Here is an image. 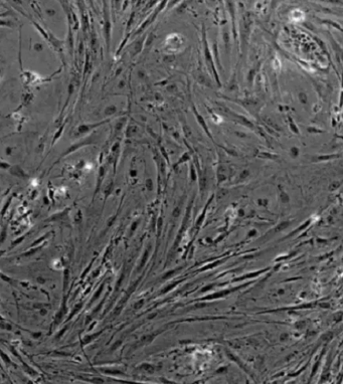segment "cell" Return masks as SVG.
<instances>
[{
    "instance_id": "6da1fadb",
    "label": "cell",
    "mask_w": 343,
    "mask_h": 384,
    "mask_svg": "<svg viewBox=\"0 0 343 384\" xmlns=\"http://www.w3.org/2000/svg\"><path fill=\"white\" fill-rule=\"evenodd\" d=\"M201 42H202L203 57H204V61H205V65H206L207 70L209 71L211 75L213 77L214 81L216 82L217 86H221V82H220V79H219V75H218V72H217L216 61H214L212 53H211V50L209 48V43H208V41H207V36H206V30H205V27H204L203 24H202V29H201Z\"/></svg>"
},
{
    "instance_id": "7a4b0ae2",
    "label": "cell",
    "mask_w": 343,
    "mask_h": 384,
    "mask_svg": "<svg viewBox=\"0 0 343 384\" xmlns=\"http://www.w3.org/2000/svg\"><path fill=\"white\" fill-rule=\"evenodd\" d=\"M167 3H168L167 1H160V2H159L158 4H157V6H156V7H154L153 11H151L150 13H149V15L147 16V18L145 19L139 26H138V28L136 30H134V31H132V33H131V38L130 39H134V38H136V37H139L140 35H142V34H144V32L146 31L148 27L155 21L156 18L158 17V15L160 14V12L163 9H165L166 5H167Z\"/></svg>"
},
{
    "instance_id": "3957f363",
    "label": "cell",
    "mask_w": 343,
    "mask_h": 384,
    "mask_svg": "<svg viewBox=\"0 0 343 384\" xmlns=\"http://www.w3.org/2000/svg\"><path fill=\"white\" fill-rule=\"evenodd\" d=\"M186 38L180 33H171L166 36L163 43V50L166 53L174 54L183 49Z\"/></svg>"
},
{
    "instance_id": "277c9868",
    "label": "cell",
    "mask_w": 343,
    "mask_h": 384,
    "mask_svg": "<svg viewBox=\"0 0 343 384\" xmlns=\"http://www.w3.org/2000/svg\"><path fill=\"white\" fill-rule=\"evenodd\" d=\"M109 2H103V32L107 51L110 50L111 39H112V21H111V13L109 10Z\"/></svg>"
},
{
    "instance_id": "5b68a950",
    "label": "cell",
    "mask_w": 343,
    "mask_h": 384,
    "mask_svg": "<svg viewBox=\"0 0 343 384\" xmlns=\"http://www.w3.org/2000/svg\"><path fill=\"white\" fill-rule=\"evenodd\" d=\"M97 138H98V132H96V131L95 132L91 133V134H89V136H86L85 138H83L82 141H78V142H76V143L72 144L71 146L61 154V156L60 157V159H61L62 157L68 156V155H70L72 153H74V152L79 150V148L88 146V145L95 144L96 141H97Z\"/></svg>"
},
{
    "instance_id": "8992f818",
    "label": "cell",
    "mask_w": 343,
    "mask_h": 384,
    "mask_svg": "<svg viewBox=\"0 0 343 384\" xmlns=\"http://www.w3.org/2000/svg\"><path fill=\"white\" fill-rule=\"evenodd\" d=\"M110 122H111V119H110V118H108V119L99 121V122H95V123L81 124V125H79L77 127V134L82 135V136H84V135H87V134H91L93 132H95V131L98 129V128L102 127L104 125H106V124H108Z\"/></svg>"
},
{
    "instance_id": "52a82bcc",
    "label": "cell",
    "mask_w": 343,
    "mask_h": 384,
    "mask_svg": "<svg viewBox=\"0 0 343 384\" xmlns=\"http://www.w3.org/2000/svg\"><path fill=\"white\" fill-rule=\"evenodd\" d=\"M190 106H191V111H192L193 115H194V117H195L196 122L198 123V125H199L200 127H201L202 129H203L204 133H205V134L207 135V137H208L211 141H213V142H214V140H213V137H212V134H211L210 130H209V128H208V126H207L206 121L204 120V118H203V116L201 115V114H200V113L198 112V110H197V108H196L195 105H194V103H193L192 101H190Z\"/></svg>"
},
{
    "instance_id": "ba28073f",
    "label": "cell",
    "mask_w": 343,
    "mask_h": 384,
    "mask_svg": "<svg viewBox=\"0 0 343 384\" xmlns=\"http://www.w3.org/2000/svg\"><path fill=\"white\" fill-rule=\"evenodd\" d=\"M75 3L79 5V12H81V21H82L81 27H82L83 32L86 33L87 31H90V27H91V24H90L89 12L87 11L84 1H77V2H75Z\"/></svg>"
},
{
    "instance_id": "9c48e42d",
    "label": "cell",
    "mask_w": 343,
    "mask_h": 384,
    "mask_svg": "<svg viewBox=\"0 0 343 384\" xmlns=\"http://www.w3.org/2000/svg\"><path fill=\"white\" fill-rule=\"evenodd\" d=\"M146 39H147V35L146 34H142L139 37L137 38V40H135L133 42V47L132 50H131V57H135L136 55L140 54L142 53V50L144 49L145 47V43H146Z\"/></svg>"
},
{
    "instance_id": "30bf717a",
    "label": "cell",
    "mask_w": 343,
    "mask_h": 384,
    "mask_svg": "<svg viewBox=\"0 0 343 384\" xmlns=\"http://www.w3.org/2000/svg\"><path fill=\"white\" fill-rule=\"evenodd\" d=\"M9 173L11 175H13V176H16V177L22 178V179L28 178V175H27L26 173L24 172L23 169L20 167V166H18V165L11 166V167L9 168Z\"/></svg>"
},
{
    "instance_id": "8fae6325",
    "label": "cell",
    "mask_w": 343,
    "mask_h": 384,
    "mask_svg": "<svg viewBox=\"0 0 343 384\" xmlns=\"http://www.w3.org/2000/svg\"><path fill=\"white\" fill-rule=\"evenodd\" d=\"M90 46H91V49L94 53H97V48H98V36L95 32L94 26H91V30H90Z\"/></svg>"
},
{
    "instance_id": "7c38bea8",
    "label": "cell",
    "mask_w": 343,
    "mask_h": 384,
    "mask_svg": "<svg viewBox=\"0 0 343 384\" xmlns=\"http://www.w3.org/2000/svg\"><path fill=\"white\" fill-rule=\"evenodd\" d=\"M106 167L105 166H102L99 170V176H98V181H97V186H96V190H95V195L97 193L99 192L100 188H101V185L104 181V178H105V174H106Z\"/></svg>"
},
{
    "instance_id": "4fadbf2b",
    "label": "cell",
    "mask_w": 343,
    "mask_h": 384,
    "mask_svg": "<svg viewBox=\"0 0 343 384\" xmlns=\"http://www.w3.org/2000/svg\"><path fill=\"white\" fill-rule=\"evenodd\" d=\"M117 112H118L117 106L114 105V104H111V105L107 106L105 108V110H104V116L107 117V118H110L113 115H115Z\"/></svg>"
},
{
    "instance_id": "5bb4252c",
    "label": "cell",
    "mask_w": 343,
    "mask_h": 384,
    "mask_svg": "<svg viewBox=\"0 0 343 384\" xmlns=\"http://www.w3.org/2000/svg\"><path fill=\"white\" fill-rule=\"evenodd\" d=\"M68 210H70V209L67 208L65 210H62V211H61V212L55 213V214H53V215H51L50 218H47L46 221H54V220H60L61 218H65V217L68 215Z\"/></svg>"
},
{
    "instance_id": "9a60e30c",
    "label": "cell",
    "mask_w": 343,
    "mask_h": 384,
    "mask_svg": "<svg viewBox=\"0 0 343 384\" xmlns=\"http://www.w3.org/2000/svg\"><path fill=\"white\" fill-rule=\"evenodd\" d=\"M65 122L62 123L61 125L58 127V129L57 130V132H55L54 135H53V141H51V146H53V145L55 144V142H57L61 138V134H62V132H64V130H65Z\"/></svg>"
},
{
    "instance_id": "2e32d148",
    "label": "cell",
    "mask_w": 343,
    "mask_h": 384,
    "mask_svg": "<svg viewBox=\"0 0 343 384\" xmlns=\"http://www.w3.org/2000/svg\"><path fill=\"white\" fill-rule=\"evenodd\" d=\"M126 118H121L120 120H118L117 121V123L115 124V127H114V132H115V134H118V133H121V131L123 130V128H124V125H125V123H126Z\"/></svg>"
},
{
    "instance_id": "e0dca14e",
    "label": "cell",
    "mask_w": 343,
    "mask_h": 384,
    "mask_svg": "<svg viewBox=\"0 0 343 384\" xmlns=\"http://www.w3.org/2000/svg\"><path fill=\"white\" fill-rule=\"evenodd\" d=\"M190 159V154H189V152H185V153H183L182 154V156L180 157V159L179 160L176 162V163L174 164V166H173V168H176L177 167V166H179L180 164H182V163H184V162H186L187 160H189Z\"/></svg>"
},
{
    "instance_id": "ac0fdd59",
    "label": "cell",
    "mask_w": 343,
    "mask_h": 384,
    "mask_svg": "<svg viewBox=\"0 0 343 384\" xmlns=\"http://www.w3.org/2000/svg\"><path fill=\"white\" fill-rule=\"evenodd\" d=\"M137 132H138V127L133 126V125H129L127 127V130H126V136L127 137H133L137 134Z\"/></svg>"
},
{
    "instance_id": "d6986e66",
    "label": "cell",
    "mask_w": 343,
    "mask_h": 384,
    "mask_svg": "<svg viewBox=\"0 0 343 384\" xmlns=\"http://www.w3.org/2000/svg\"><path fill=\"white\" fill-rule=\"evenodd\" d=\"M181 126H182L183 132H184V135H185L186 138H189L190 136H192V131L189 128V126L187 125L186 121H185V122H184V121H182V122H181Z\"/></svg>"
},
{
    "instance_id": "ffe728a7",
    "label": "cell",
    "mask_w": 343,
    "mask_h": 384,
    "mask_svg": "<svg viewBox=\"0 0 343 384\" xmlns=\"http://www.w3.org/2000/svg\"><path fill=\"white\" fill-rule=\"evenodd\" d=\"M288 119H289V125H290L291 130H292L294 133L299 134V130H298V128H297V126H296V124L293 122L292 118H291L290 116H288Z\"/></svg>"
},
{
    "instance_id": "44dd1931",
    "label": "cell",
    "mask_w": 343,
    "mask_h": 384,
    "mask_svg": "<svg viewBox=\"0 0 343 384\" xmlns=\"http://www.w3.org/2000/svg\"><path fill=\"white\" fill-rule=\"evenodd\" d=\"M65 283H64V290H67L68 283V271L65 269Z\"/></svg>"
},
{
    "instance_id": "7402d4cb",
    "label": "cell",
    "mask_w": 343,
    "mask_h": 384,
    "mask_svg": "<svg viewBox=\"0 0 343 384\" xmlns=\"http://www.w3.org/2000/svg\"><path fill=\"white\" fill-rule=\"evenodd\" d=\"M103 288H104V283H103V285H102L101 287H100V289H99L98 292H97V293L95 294V295H94V298H93V299H92V301H91V304H92V303L94 302V301L96 300V299H98V298H99V296L101 295V293H102V291H103Z\"/></svg>"
},
{
    "instance_id": "603a6c76",
    "label": "cell",
    "mask_w": 343,
    "mask_h": 384,
    "mask_svg": "<svg viewBox=\"0 0 343 384\" xmlns=\"http://www.w3.org/2000/svg\"><path fill=\"white\" fill-rule=\"evenodd\" d=\"M179 282H176V283H171L170 286H168V287H166L165 288V290H163L161 292V294H165V293H167L168 291H170V290H172V288H174L175 286H177V283H178Z\"/></svg>"
},
{
    "instance_id": "cb8c5ba5",
    "label": "cell",
    "mask_w": 343,
    "mask_h": 384,
    "mask_svg": "<svg viewBox=\"0 0 343 384\" xmlns=\"http://www.w3.org/2000/svg\"><path fill=\"white\" fill-rule=\"evenodd\" d=\"M307 131L308 132H310V133H316V134H318V133H324V131L323 130H319V129H315L314 127H309L307 129Z\"/></svg>"
},
{
    "instance_id": "d4e9b609",
    "label": "cell",
    "mask_w": 343,
    "mask_h": 384,
    "mask_svg": "<svg viewBox=\"0 0 343 384\" xmlns=\"http://www.w3.org/2000/svg\"><path fill=\"white\" fill-rule=\"evenodd\" d=\"M190 174H191V180H195L196 179V174H195V169H194V165L191 164L190 166Z\"/></svg>"
},
{
    "instance_id": "484cf974",
    "label": "cell",
    "mask_w": 343,
    "mask_h": 384,
    "mask_svg": "<svg viewBox=\"0 0 343 384\" xmlns=\"http://www.w3.org/2000/svg\"><path fill=\"white\" fill-rule=\"evenodd\" d=\"M148 252H149V250H147V251H146V252H145V254H144V257H143V259H142V261H141V265H140V268H139V269H141L142 268L144 267V262L146 261V259H147Z\"/></svg>"
},
{
    "instance_id": "4316f807",
    "label": "cell",
    "mask_w": 343,
    "mask_h": 384,
    "mask_svg": "<svg viewBox=\"0 0 343 384\" xmlns=\"http://www.w3.org/2000/svg\"><path fill=\"white\" fill-rule=\"evenodd\" d=\"M48 236V233H46V234H44L43 236H41V238H39V240H37L35 243H33L32 244H31V247H32V245H36L37 243H41V241H42L43 240H46V238Z\"/></svg>"
},
{
    "instance_id": "83f0119b",
    "label": "cell",
    "mask_w": 343,
    "mask_h": 384,
    "mask_svg": "<svg viewBox=\"0 0 343 384\" xmlns=\"http://www.w3.org/2000/svg\"><path fill=\"white\" fill-rule=\"evenodd\" d=\"M33 49H35L36 51H41L42 50V44L41 43H35L33 46Z\"/></svg>"
},
{
    "instance_id": "f1b7e54d",
    "label": "cell",
    "mask_w": 343,
    "mask_h": 384,
    "mask_svg": "<svg viewBox=\"0 0 343 384\" xmlns=\"http://www.w3.org/2000/svg\"><path fill=\"white\" fill-rule=\"evenodd\" d=\"M342 107H343V91L340 94V101H339V108H342Z\"/></svg>"
},
{
    "instance_id": "f546056e",
    "label": "cell",
    "mask_w": 343,
    "mask_h": 384,
    "mask_svg": "<svg viewBox=\"0 0 343 384\" xmlns=\"http://www.w3.org/2000/svg\"><path fill=\"white\" fill-rule=\"evenodd\" d=\"M151 179H148V180L146 181V186H147V188L149 189V190H152V186H151Z\"/></svg>"
},
{
    "instance_id": "4dcf8cb0",
    "label": "cell",
    "mask_w": 343,
    "mask_h": 384,
    "mask_svg": "<svg viewBox=\"0 0 343 384\" xmlns=\"http://www.w3.org/2000/svg\"><path fill=\"white\" fill-rule=\"evenodd\" d=\"M124 86H125V81H123V79H122V81L119 82V88L120 89H123Z\"/></svg>"
},
{
    "instance_id": "1f68e13d",
    "label": "cell",
    "mask_w": 343,
    "mask_h": 384,
    "mask_svg": "<svg viewBox=\"0 0 343 384\" xmlns=\"http://www.w3.org/2000/svg\"><path fill=\"white\" fill-rule=\"evenodd\" d=\"M47 14L48 15H50V16H53V15H54L55 14V12H54V10H47Z\"/></svg>"
},
{
    "instance_id": "d6a6232c",
    "label": "cell",
    "mask_w": 343,
    "mask_h": 384,
    "mask_svg": "<svg viewBox=\"0 0 343 384\" xmlns=\"http://www.w3.org/2000/svg\"><path fill=\"white\" fill-rule=\"evenodd\" d=\"M10 201H11V199H9V201L7 202V204H6V205H5V206H7V205H8V204L10 203ZM5 209H6V207H5V208H4V209H3V210H2V214H4V212H5Z\"/></svg>"
},
{
    "instance_id": "836d02e7",
    "label": "cell",
    "mask_w": 343,
    "mask_h": 384,
    "mask_svg": "<svg viewBox=\"0 0 343 384\" xmlns=\"http://www.w3.org/2000/svg\"><path fill=\"white\" fill-rule=\"evenodd\" d=\"M2 358H3V359H4V358H6V357H5V354H4V353H2ZM7 362H9V363H11V362H10V360H9V358L7 359Z\"/></svg>"
}]
</instances>
